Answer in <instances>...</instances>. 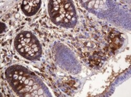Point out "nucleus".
Instances as JSON below:
<instances>
[{
	"label": "nucleus",
	"mask_w": 131,
	"mask_h": 97,
	"mask_svg": "<svg viewBox=\"0 0 131 97\" xmlns=\"http://www.w3.org/2000/svg\"><path fill=\"white\" fill-rule=\"evenodd\" d=\"M6 79L13 91L21 96H46L48 90L41 79L35 74L20 65L7 68Z\"/></svg>",
	"instance_id": "obj_1"
},
{
	"label": "nucleus",
	"mask_w": 131,
	"mask_h": 97,
	"mask_svg": "<svg viewBox=\"0 0 131 97\" xmlns=\"http://www.w3.org/2000/svg\"><path fill=\"white\" fill-rule=\"evenodd\" d=\"M48 9L51 21L57 26L64 28H72L77 23V12L72 1H50Z\"/></svg>",
	"instance_id": "obj_2"
},
{
	"label": "nucleus",
	"mask_w": 131,
	"mask_h": 97,
	"mask_svg": "<svg viewBox=\"0 0 131 97\" xmlns=\"http://www.w3.org/2000/svg\"><path fill=\"white\" fill-rule=\"evenodd\" d=\"M14 46L19 54L29 60L38 59L42 53L40 42L31 32L24 31L15 38Z\"/></svg>",
	"instance_id": "obj_3"
},
{
	"label": "nucleus",
	"mask_w": 131,
	"mask_h": 97,
	"mask_svg": "<svg viewBox=\"0 0 131 97\" xmlns=\"http://www.w3.org/2000/svg\"><path fill=\"white\" fill-rule=\"evenodd\" d=\"M41 4V1L40 0L23 1L21 4V9L25 15L31 16L37 13Z\"/></svg>",
	"instance_id": "obj_4"
},
{
	"label": "nucleus",
	"mask_w": 131,
	"mask_h": 97,
	"mask_svg": "<svg viewBox=\"0 0 131 97\" xmlns=\"http://www.w3.org/2000/svg\"><path fill=\"white\" fill-rule=\"evenodd\" d=\"M1 33H3V31L5 30V27H6V26L5 25V24L3 23H1Z\"/></svg>",
	"instance_id": "obj_5"
}]
</instances>
